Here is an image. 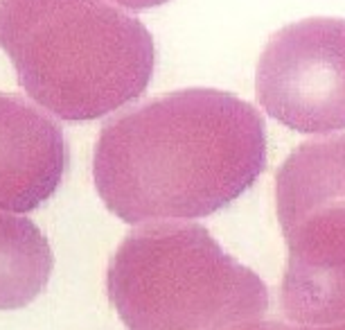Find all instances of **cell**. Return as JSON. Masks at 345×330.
Listing matches in <instances>:
<instances>
[{
    "label": "cell",
    "mask_w": 345,
    "mask_h": 330,
    "mask_svg": "<svg viewBox=\"0 0 345 330\" xmlns=\"http://www.w3.org/2000/svg\"><path fill=\"white\" fill-rule=\"evenodd\" d=\"M264 168V118L219 89H181L113 115L93 154L102 201L138 226L212 215Z\"/></svg>",
    "instance_id": "obj_1"
},
{
    "label": "cell",
    "mask_w": 345,
    "mask_h": 330,
    "mask_svg": "<svg viewBox=\"0 0 345 330\" xmlns=\"http://www.w3.org/2000/svg\"><path fill=\"white\" fill-rule=\"evenodd\" d=\"M0 46L34 104L70 122L140 98L156 64L147 25L111 0H0Z\"/></svg>",
    "instance_id": "obj_2"
},
{
    "label": "cell",
    "mask_w": 345,
    "mask_h": 330,
    "mask_svg": "<svg viewBox=\"0 0 345 330\" xmlns=\"http://www.w3.org/2000/svg\"><path fill=\"white\" fill-rule=\"evenodd\" d=\"M106 294L129 330H269V287L194 222L140 224L120 242Z\"/></svg>",
    "instance_id": "obj_3"
},
{
    "label": "cell",
    "mask_w": 345,
    "mask_h": 330,
    "mask_svg": "<svg viewBox=\"0 0 345 330\" xmlns=\"http://www.w3.org/2000/svg\"><path fill=\"white\" fill-rule=\"evenodd\" d=\"M260 106L300 134L345 129V18L314 16L269 38L257 64Z\"/></svg>",
    "instance_id": "obj_4"
},
{
    "label": "cell",
    "mask_w": 345,
    "mask_h": 330,
    "mask_svg": "<svg viewBox=\"0 0 345 330\" xmlns=\"http://www.w3.org/2000/svg\"><path fill=\"white\" fill-rule=\"evenodd\" d=\"M289 258L282 312L293 326L345 321V192L275 201Z\"/></svg>",
    "instance_id": "obj_5"
},
{
    "label": "cell",
    "mask_w": 345,
    "mask_h": 330,
    "mask_svg": "<svg viewBox=\"0 0 345 330\" xmlns=\"http://www.w3.org/2000/svg\"><path fill=\"white\" fill-rule=\"evenodd\" d=\"M68 143L47 111L0 91V211L30 213L59 190Z\"/></svg>",
    "instance_id": "obj_6"
},
{
    "label": "cell",
    "mask_w": 345,
    "mask_h": 330,
    "mask_svg": "<svg viewBox=\"0 0 345 330\" xmlns=\"http://www.w3.org/2000/svg\"><path fill=\"white\" fill-rule=\"evenodd\" d=\"M52 265L43 231L30 217L0 211V310L30 305L45 290Z\"/></svg>",
    "instance_id": "obj_7"
},
{
    "label": "cell",
    "mask_w": 345,
    "mask_h": 330,
    "mask_svg": "<svg viewBox=\"0 0 345 330\" xmlns=\"http://www.w3.org/2000/svg\"><path fill=\"white\" fill-rule=\"evenodd\" d=\"M113 5H122V7H133V9H140V7H152V5H160L165 0H111Z\"/></svg>",
    "instance_id": "obj_8"
},
{
    "label": "cell",
    "mask_w": 345,
    "mask_h": 330,
    "mask_svg": "<svg viewBox=\"0 0 345 330\" xmlns=\"http://www.w3.org/2000/svg\"><path fill=\"white\" fill-rule=\"evenodd\" d=\"M284 330H345V321L327 323V326H286L284 323Z\"/></svg>",
    "instance_id": "obj_9"
},
{
    "label": "cell",
    "mask_w": 345,
    "mask_h": 330,
    "mask_svg": "<svg viewBox=\"0 0 345 330\" xmlns=\"http://www.w3.org/2000/svg\"><path fill=\"white\" fill-rule=\"evenodd\" d=\"M269 330H284V323H280V321H269Z\"/></svg>",
    "instance_id": "obj_10"
}]
</instances>
